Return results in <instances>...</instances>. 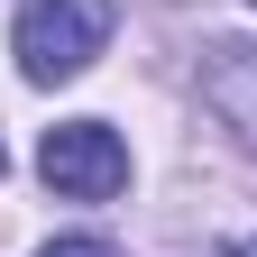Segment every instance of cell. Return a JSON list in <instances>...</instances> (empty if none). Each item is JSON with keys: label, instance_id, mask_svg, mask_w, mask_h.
Wrapping results in <instances>:
<instances>
[{"label": "cell", "instance_id": "cell-1", "mask_svg": "<svg viewBox=\"0 0 257 257\" xmlns=\"http://www.w3.org/2000/svg\"><path fill=\"white\" fill-rule=\"evenodd\" d=\"M110 0H28V10H19V74L28 83H74L83 74V64L92 55H101L110 46Z\"/></svg>", "mask_w": 257, "mask_h": 257}, {"label": "cell", "instance_id": "cell-2", "mask_svg": "<svg viewBox=\"0 0 257 257\" xmlns=\"http://www.w3.org/2000/svg\"><path fill=\"white\" fill-rule=\"evenodd\" d=\"M37 175L64 193V202H110L128 184V147H119L110 119H55L37 138Z\"/></svg>", "mask_w": 257, "mask_h": 257}, {"label": "cell", "instance_id": "cell-3", "mask_svg": "<svg viewBox=\"0 0 257 257\" xmlns=\"http://www.w3.org/2000/svg\"><path fill=\"white\" fill-rule=\"evenodd\" d=\"M202 83H211V101L230 110L239 128H257V46H211Z\"/></svg>", "mask_w": 257, "mask_h": 257}, {"label": "cell", "instance_id": "cell-4", "mask_svg": "<svg viewBox=\"0 0 257 257\" xmlns=\"http://www.w3.org/2000/svg\"><path fill=\"white\" fill-rule=\"evenodd\" d=\"M37 257H119V248H110V239H46Z\"/></svg>", "mask_w": 257, "mask_h": 257}]
</instances>
